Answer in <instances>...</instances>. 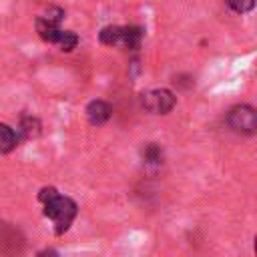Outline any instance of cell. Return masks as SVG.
<instances>
[{
    "label": "cell",
    "mask_w": 257,
    "mask_h": 257,
    "mask_svg": "<svg viewBox=\"0 0 257 257\" xmlns=\"http://www.w3.org/2000/svg\"><path fill=\"white\" fill-rule=\"evenodd\" d=\"M38 199L44 203V215L54 223V231L60 235L64 231H68V227L72 225L74 217H76V203L70 197L60 195L54 187H44L38 193Z\"/></svg>",
    "instance_id": "6da1fadb"
},
{
    "label": "cell",
    "mask_w": 257,
    "mask_h": 257,
    "mask_svg": "<svg viewBox=\"0 0 257 257\" xmlns=\"http://www.w3.org/2000/svg\"><path fill=\"white\" fill-rule=\"evenodd\" d=\"M143 40V28L139 26H106L100 30V42L108 46H122L137 50Z\"/></svg>",
    "instance_id": "7a4b0ae2"
},
{
    "label": "cell",
    "mask_w": 257,
    "mask_h": 257,
    "mask_svg": "<svg viewBox=\"0 0 257 257\" xmlns=\"http://www.w3.org/2000/svg\"><path fill=\"white\" fill-rule=\"evenodd\" d=\"M141 104L153 114H167L177 104V96L167 88H155L141 94Z\"/></svg>",
    "instance_id": "3957f363"
},
{
    "label": "cell",
    "mask_w": 257,
    "mask_h": 257,
    "mask_svg": "<svg viewBox=\"0 0 257 257\" xmlns=\"http://www.w3.org/2000/svg\"><path fill=\"white\" fill-rule=\"evenodd\" d=\"M227 122L237 133L253 135L257 131V112L249 104H237L227 112Z\"/></svg>",
    "instance_id": "277c9868"
},
{
    "label": "cell",
    "mask_w": 257,
    "mask_h": 257,
    "mask_svg": "<svg viewBox=\"0 0 257 257\" xmlns=\"http://www.w3.org/2000/svg\"><path fill=\"white\" fill-rule=\"evenodd\" d=\"M0 251L6 257H16L22 251V237L18 235V231H14L2 223H0Z\"/></svg>",
    "instance_id": "5b68a950"
},
{
    "label": "cell",
    "mask_w": 257,
    "mask_h": 257,
    "mask_svg": "<svg viewBox=\"0 0 257 257\" xmlns=\"http://www.w3.org/2000/svg\"><path fill=\"white\" fill-rule=\"evenodd\" d=\"M110 114H112V106H110L106 100L96 98V100L88 102V106H86V116H88V122H90V124H94V126L104 124V122L110 118Z\"/></svg>",
    "instance_id": "8992f818"
},
{
    "label": "cell",
    "mask_w": 257,
    "mask_h": 257,
    "mask_svg": "<svg viewBox=\"0 0 257 257\" xmlns=\"http://www.w3.org/2000/svg\"><path fill=\"white\" fill-rule=\"evenodd\" d=\"M16 145H18V135L14 133V128L0 122V155H6L10 151H14Z\"/></svg>",
    "instance_id": "52a82bcc"
},
{
    "label": "cell",
    "mask_w": 257,
    "mask_h": 257,
    "mask_svg": "<svg viewBox=\"0 0 257 257\" xmlns=\"http://www.w3.org/2000/svg\"><path fill=\"white\" fill-rule=\"evenodd\" d=\"M20 133H22V137H26V139L38 137V133H40V122H38V118H34V116H24L22 122H20Z\"/></svg>",
    "instance_id": "ba28073f"
},
{
    "label": "cell",
    "mask_w": 257,
    "mask_h": 257,
    "mask_svg": "<svg viewBox=\"0 0 257 257\" xmlns=\"http://www.w3.org/2000/svg\"><path fill=\"white\" fill-rule=\"evenodd\" d=\"M143 159L149 163V165H159L163 161V149L155 143H149L145 149H143Z\"/></svg>",
    "instance_id": "9c48e42d"
},
{
    "label": "cell",
    "mask_w": 257,
    "mask_h": 257,
    "mask_svg": "<svg viewBox=\"0 0 257 257\" xmlns=\"http://www.w3.org/2000/svg\"><path fill=\"white\" fill-rule=\"evenodd\" d=\"M78 44V36L72 32V30H62V34H60V40H58V46H60V50H64V52H70L74 46Z\"/></svg>",
    "instance_id": "30bf717a"
},
{
    "label": "cell",
    "mask_w": 257,
    "mask_h": 257,
    "mask_svg": "<svg viewBox=\"0 0 257 257\" xmlns=\"http://www.w3.org/2000/svg\"><path fill=\"white\" fill-rule=\"evenodd\" d=\"M225 4H227L233 12H237V14H245V12L253 10L255 0H225Z\"/></svg>",
    "instance_id": "8fae6325"
},
{
    "label": "cell",
    "mask_w": 257,
    "mask_h": 257,
    "mask_svg": "<svg viewBox=\"0 0 257 257\" xmlns=\"http://www.w3.org/2000/svg\"><path fill=\"white\" fill-rule=\"evenodd\" d=\"M38 257H58V253L54 249H44V251L38 253Z\"/></svg>",
    "instance_id": "7c38bea8"
}]
</instances>
